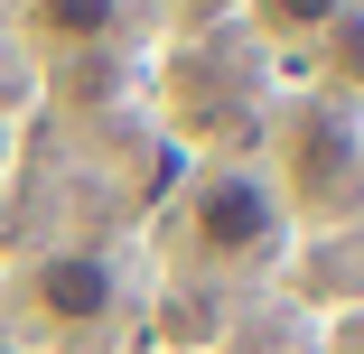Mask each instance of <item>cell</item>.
Returning a JSON list of instances; mask_svg holds the SVG:
<instances>
[{
  "instance_id": "cell-1",
  "label": "cell",
  "mask_w": 364,
  "mask_h": 354,
  "mask_svg": "<svg viewBox=\"0 0 364 354\" xmlns=\"http://www.w3.org/2000/svg\"><path fill=\"white\" fill-rule=\"evenodd\" d=\"M289 243H299V224H289V205H280V187H271L262 159H205V168H187L159 196L150 252H140L150 336L215 354L262 308V280H280Z\"/></svg>"
},
{
  "instance_id": "cell-2",
  "label": "cell",
  "mask_w": 364,
  "mask_h": 354,
  "mask_svg": "<svg viewBox=\"0 0 364 354\" xmlns=\"http://www.w3.org/2000/svg\"><path fill=\"white\" fill-rule=\"evenodd\" d=\"M10 326L19 354H112L150 326L140 261L112 243H38L10 261Z\"/></svg>"
},
{
  "instance_id": "cell-3",
  "label": "cell",
  "mask_w": 364,
  "mask_h": 354,
  "mask_svg": "<svg viewBox=\"0 0 364 354\" xmlns=\"http://www.w3.org/2000/svg\"><path fill=\"white\" fill-rule=\"evenodd\" d=\"M159 140H178L187 168L205 159H252L262 131L280 112V75L271 56L243 38V28H205V38H178V56L159 65V103H150Z\"/></svg>"
},
{
  "instance_id": "cell-4",
  "label": "cell",
  "mask_w": 364,
  "mask_h": 354,
  "mask_svg": "<svg viewBox=\"0 0 364 354\" xmlns=\"http://www.w3.org/2000/svg\"><path fill=\"white\" fill-rule=\"evenodd\" d=\"M252 159L271 168L289 224L327 233V224H346L364 205V112H346V103H327V94L299 84V94H280V112H271Z\"/></svg>"
},
{
  "instance_id": "cell-5",
  "label": "cell",
  "mask_w": 364,
  "mask_h": 354,
  "mask_svg": "<svg viewBox=\"0 0 364 354\" xmlns=\"http://www.w3.org/2000/svg\"><path fill=\"white\" fill-rule=\"evenodd\" d=\"M140 38V0H19V47L56 75H94Z\"/></svg>"
},
{
  "instance_id": "cell-6",
  "label": "cell",
  "mask_w": 364,
  "mask_h": 354,
  "mask_svg": "<svg viewBox=\"0 0 364 354\" xmlns=\"http://www.w3.org/2000/svg\"><path fill=\"white\" fill-rule=\"evenodd\" d=\"M355 10V0H243V10H234V28L262 47V56H309L336 19Z\"/></svg>"
},
{
  "instance_id": "cell-7",
  "label": "cell",
  "mask_w": 364,
  "mask_h": 354,
  "mask_svg": "<svg viewBox=\"0 0 364 354\" xmlns=\"http://www.w3.org/2000/svg\"><path fill=\"white\" fill-rule=\"evenodd\" d=\"M327 354H364V317H346V326H327Z\"/></svg>"
},
{
  "instance_id": "cell-8",
  "label": "cell",
  "mask_w": 364,
  "mask_h": 354,
  "mask_svg": "<svg viewBox=\"0 0 364 354\" xmlns=\"http://www.w3.org/2000/svg\"><path fill=\"white\" fill-rule=\"evenodd\" d=\"M10 354H19V345H10Z\"/></svg>"
}]
</instances>
